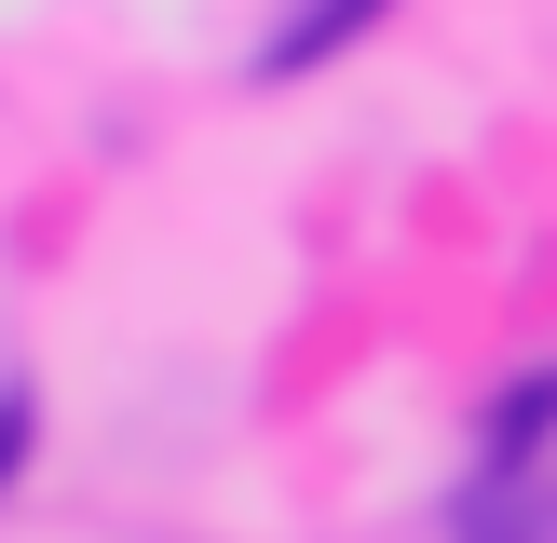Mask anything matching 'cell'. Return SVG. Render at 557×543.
Wrapping results in <instances>:
<instances>
[{
  "label": "cell",
  "instance_id": "1",
  "mask_svg": "<svg viewBox=\"0 0 557 543\" xmlns=\"http://www.w3.org/2000/svg\"><path fill=\"white\" fill-rule=\"evenodd\" d=\"M462 543H557V489L531 462H490V476L462 489Z\"/></svg>",
  "mask_w": 557,
  "mask_h": 543
},
{
  "label": "cell",
  "instance_id": "2",
  "mask_svg": "<svg viewBox=\"0 0 557 543\" xmlns=\"http://www.w3.org/2000/svg\"><path fill=\"white\" fill-rule=\"evenodd\" d=\"M368 14H381V0H299V14L259 41V81H299V68H326V54H341Z\"/></svg>",
  "mask_w": 557,
  "mask_h": 543
},
{
  "label": "cell",
  "instance_id": "3",
  "mask_svg": "<svg viewBox=\"0 0 557 543\" xmlns=\"http://www.w3.org/2000/svg\"><path fill=\"white\" fill-rule=\"evenodd\" d=\"M544 434H557V367H531L504 407H490V462H531Z\"/></svg>",
  "mask_w": 557,
  "mask_h": 543
},
{
  "label": "cell",
  "instance_id": "4",
  "mask_svg": "<svg viewBox=\"0 0 557 543\" xmlns=\"http://www.w3.org/2000/svg\"><path fill=\"white\" fill-rule=\"evenodd\" d=\"M14 462H27V394H0V489H14Z\"/></svg>",
  "mask_w": 557,
  "mask_h": 543
}]
</instances>
